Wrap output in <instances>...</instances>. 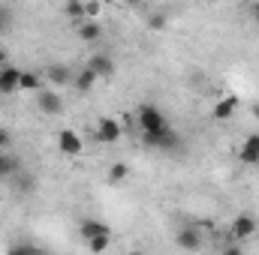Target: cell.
I'll use <instances>...</instances> for the list:
<instances>
[{"instance_id": "obj_1", "label": "cell", "mask_w": 259, "mask_h": 255, "mask_svg": "<svg viewBox=\"0 0 259 255\" xmlns=\"http://www.w3.org/2000/svg\"><path fill=\"white\" fill-rule=\"evenodd\" d=\"M259 231V222L253 213H238L232 222H229V240L232 243H244V240H253Z\"/></svg>"}, {"instance_id": "obj_2", "label": "cell", "mask_w": 259, "mask_h": 255, "mask_svg": "<svg viewBox=\"0 0 259 255\" xmlns=\"http://www.w3.org/2000/svg\"><path fill=\"white\" fill-rule=\"evenodd\" d=\"M136 123L142 132H160V129L169 126V120H166V114L154 105V102H145L139 111H136Z\"/></svg>"}, {"instance_id": "obj_3", "label": "cell", "mask_w": 259, "mask_h": 255, "mask_svg": "<svg viewBox=\"0 0 259 255\" xmlns=\"http://www.w3.org/2000/svg\"><path fill=\"white\" fill-rule=\"evenodd\" d=\"M142 141L148 147H154V150H172L181 138H178V132L172 126H166V129H160V132H142Z\"/></svg>"}, {"instance_id": "obj_4", "label": "cell", "mask_w": 259, "mask_h": 255, "mask_svg": "<svg viewBox=\"0 0 259 255\" xmlns=\"http://www.w3.org/2000/svg\"><path fill=\"white\" fill-rule=\"evenodd\" d=\"M55 141H58V150L66 153V156H81V135L75 132V129H58V135H55Z\"/></svg>"}, {"instance_id": "obj_5", "label": "cell", "mask_w": 259, "mask_h": 255, "mask_svg": "<svg viewBox=\"0 0 259 255\" xmlns=\"http://www.w3.org/2000/svg\"><path fill=\"white\" fill-rule=\"evenodd\" d=\"M78 237L88 243V240H97V237H112V228L106 225V222H100V219H94V216H84L81 222H78Z\"/></svg>"}, {"instance_id": "obj_6", "label": "cell", "mask_w": 259, "mask_h": 255, "mask_svg": "<svg viewBox=\"0 0 259 255\" xmlns=\"http://www.w3.org/2000/svg\"><path fill=\"white\" fill-rule=\"evenodd\" d=\"M121 135H124V126H121L118 117H100V123H97V138H100L103 144H118Z\"/></svg>"}, {"instance_id": "obj_7", "label": "cell", "mask_w": 259, "mask_h": 255, "mask_svg": "<svg viewBox=\"0 0 259 255\" xmlns=\"http://www.w3.org/2000/svg\"><path fill=\"white\" fill-rule=\"evenodd\" d=\"M36 108H39L42 114H49V117H58V114L64 111V99H61L58 90H39V93H36Z\"/></svg>"}, {"instance_id": "obj_8", "label": "cell", "mask_w": 259, "mask_h": 255, "mask_svg": "<svg viewBox=\"0 0 259 255\" xmlns=\"http://www.w3.org/2000/svg\"><path fill=\"white\" fill-rule=\"evenodd\" d=\"M175 243H178V249H184V252H196V249H202V231H199L196 225H184V228H178Z\"/></svg>"}, {"instance_id": "obj_9", "label": "cell", "mask_w": 259, "mask_h": 255, "mask_svg": "<svg viewBox=\"0 0 259 255\" xmlns=\"http://www.w3.org/2000/svg\"><path fill=\"white\" fill-rule=\"evenodd\" d=\"M88 69H91L97 78H112V75L118 72V63H115V57H112V54L100 51V54H94V57L88 60Z\"/></svg>"}, {"instance_id": "obj_10", "label": "cell", "mask_w": 259, "mask_h": 255, "mask_svg": "<svg viewBox=\"0 0 259 255\" xmlns=\"http://www.w3.org/2000/svg\"><path fill=\"white\" fill-rule=\"evenodd\" d=\"M18 81H21V69L12 63H6L0 69V96H12L18 93Z\"/></svg>"}, {"instance_id": "obj_11", "label": "cell", "mask_w": 259, "mask_h": 255, "mask_svg": "<svg viewBox=\"0 0 259 255\" xmlns=\"http://www.w3.org/2000/svg\"><path fill=\"white\" fill-rule=\"evenodd\" d=\"M235 108H238V96H220L214 102V108H211V117L220 120V123H226V120L235 117Z\"/></svg>"}, {"instance_id": "obj_12", "label": "cell", "mask_w": 259, "mask_h": 255, "mask_svg": "<svg viewBox=\"0 0 259 255\" xmlns=\"http://www.w3.org/2000/svg\"><path fill=\"white\" fill-rule=\"evenodd\" d=\"M238 156H241L244 165H259V132H250V135L244 138Z\"/></svg>"}, {"instance_id": "obj_13", "label": "cell", "mask_w": 259, "mask_h": 255, "mask_svg": "<svg viewBox=\"0 0 259 255\" xmlns=\"http://www.w3.org/2000/svg\"><path fill=\"white\" fill-rule=\"evenodd\" d=\"M42 90V72L33 69H21V81H18V93H39Z\"/></svg>"}, {"instance_id": "obj_14", "label": "cell", "mask_w": 259, "mask_h": 255, "mask_svg": "<svg viewBox=\"0 0 259 255\" xmlns=\"http://www.w3.org/2000/svg\"><path fill=\"white\" fill-rule=\"evenodd\" d=\"M75 36L81 42H100L103 39V24L100 21H81V24H75Z\"/></svg>"}, {"instance_id": "obj_15", "label": "cell", "mask_w": 259, "mask_h": 255, "mask_svg": "<svg viewBox=\"0 0 259 255\" xmlns=\"http://www.w3.org/2000/svg\"><path fill=\"white\" fill-rule=\"evenodd\" d=\"M6 255H49V249H42V246H36V243H30V240H18V243H12Z\"/></svg>"}, {"instance_id": "obj_16", "label": "cell", "mask_w": 259, "mask_h": 255, "mask_svg": "<svg viewBox=\"0 0 259 255\" xmlns=\"http://www.w3.org/2000/svg\"><path fill=\"white\" fill-rule=\"evenodd\" d=\"M18 168H21V162H18L12 153H0V180H6V177L18 174Z\"/></svg>"}, {"instance_id": "obj_17", "label": "cell", "mask_w": 259, "mask_h": 255, "mask_svg": "<svg viewBox=\"0 0 259 255\" xmlns=\"http://www.w3.org/2000/svg\"><path fill=\"white\" fill-rule=\"evenodd\" d=\"M46 78H49L55 87H61V84L69 81V69H66V66H49V69H46Z\"/></svg>"}, {"instance_id": "obj_18", "label": "cell", "mask_w": 259, "mask_h": 255, "mask_svg": "<svg viewBox=\"0 0 259 255\" xmlns=\"http://www.w3.org/2000/svg\"><path fill=\"white\" fill-rule=\"evenodd\" d=\"M127 177H130L127 162H112V168H109V183H124Z\"/></svg>"}, {"instance_id": "obj_19", "label": "cell", "mask_w": 259, "mask_h": 255, "mask_svg": "<svg viewBox=\"0 0 259 255\" xmlns=\"http://www.w3.org/2000/svg\"><path fill=\"white\" fill-rule=\"evenodd\" d=\"M72 81H75V87H78V90H91V87H94V84H97L100 78H97V75H94V72H91V69L84 66V69H81V72H78V75H75Z\"/></svg>"}, {"instance_id": "obj_20", "label": "cell", "mask_w": 259, "mask_h": 255, "mask_svg": "<svg viewBox=\"0 0 259 255\" xmlns=\"http://www.w3.org/2000/svg\"><path fill=\"white\" fill-rule=\"evenodd\" d=\"M64 15L72 18V24H81L84 21V3H64Z\"/></svg>"}, {"instance_id": "obj_21", "label": "cell", "mask_w": 259, "mask_h": 255, "mask_svg": "<svg viewBox=\"0 0 259 255\" xmlns=\"http://www.w3.org/2000/svg\"><path fill=\"white\" fill-rule=\"evenodd\" d=\"M109 246H112V237H97V240H88V249H91L94 255H103Z\"/></svg>"}, {"instance_id": "obj_22", "label": "cell", "mask_w": 259, "mask_h": 255, "mask_svg": "<svg viewBox=\"0 0 259 255\" xmlns=\"http://www.w3.org/2000/svg\"><path fill=\"white\" fill-rule=\"evenodd\" d=\"M103 3H84V21H100Z\"/></svg>"}, {"instance_id": "obj_23", "label": "cell", "mask_w": 259, "mask_h": 255, "mask_svg": "<svg viewBox=\"0 0 259 255\" xmlns=\"http://www.w3.org/2000/svg\"><path fill=\"white\" fill-rule=\"evenodd\" d=\"M9 147H12V132L0 126V153H9Z\"/></svg>"}, {"instance_id": "obj_24", "label": "cell", "mask_w": 259, "mask_h": 255, "mask_svg": "<svg viewBox=\"0 0 259 255\" xmlns=\"http://www.w3.org/2000/svg\"><path fill=\"white\" fill-rule=\"evenodd\" d=\"M220 255H244V249H241V243L226 240V243H223V249H220Z\"/></svg>"}, {"instance_id": "obj_25", "label": "cell", "mask_w": 259, "mask_h": 255, "mask_svg": "<svg viewBox=\"0 0 259 255\" xmlns=\"http://www.w3.org/2000/svg\"><path fill=\"white\" fill-rule=\"evenodd\" d=\"M151 30H163L166 27V15H151V24H148Z\"/></svg>"}, {"instance_id": "obj_26", "label": "cell", "mask_w": 259, "mask_h": 255, "mask_svg": "<svg viewBox=\"0 0 259 255\" xmlns=\"http://www.w3.org/2000/svg\"><path fill=\"white\" fill-rule=\"evenodd\" d=\"M247 12H250V18H253V21L259 24V0H256V3H250V6H247Z\"/></svg>"}, {"instance_id": "obj_27", "label": "cell", "mask_w": 259, "mask_h": 255, "mask_svg": "<svg viewBox=\"0 0 259 255\" xmlns=\"http://www.w3.org/2000/svg\"><path fill=\"white\" fill-rule=\"evenodd\" d=\"M3 24H9V12L0 6V30H3Z\"/></svg>"}, {"instance_id": "obj_28", "label": "cell", "mask_w": 259, "mask_h": 255, "mask_svg": "<svg viewBox=\"0 0 259 255\" xmlns=\"http://www.w3.org/2000/svg\"><path fill=\"white\" fill-rule=\"evenodd\" d=\"M253 117L259 120V105H253Z\"/></svg>"}, {"instance_id": "obj_29", "label": "cell", "mask_w": 259, "mask_h": 255, "mask_svg": "<svg viewBox=\"0 0 259 255\" xmlns=\"http://www.w3.org/2000/svg\"><path fill=\"white\" fill-rule=\"evenodd\" d=\"M127 255H145V252H127Z\"/></svg>"}]
</instances>
